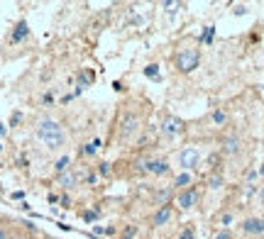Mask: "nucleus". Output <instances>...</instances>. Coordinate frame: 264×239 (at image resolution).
I'll use <instances>...</instances> for the list:
<instances>
[{
	"label": "nucleus",
	"mask_w": 264,
	"mask_h": 239,
	"mask_svg": "<svg viewBox=\"0 0 264 239\" xmlns=\"http://www.w3.org/2000/svg\"><path fill=\"white\" fill-rule=\"evenodd\" d=\"M145 134V112L140 110L135 103H125L117 110V120H115L113 139L117 149L135 147Z\"/></svg>",
	"instance_id": "nucleus-1"
},
{
	"label": "nucleus",
	"mask_w": 264,
	"mask_h": 239,
	"mask_svg": "<svg viewBox=\"0 0 264 239\" xmlns=\"http://www.w3.org/2000/svg\"><path fill=\"white\" fill-rule=\"evenodd\" d=\"M32 134L42 147L52 154H64L69 147V132L64 122L54 117L52 112H39L32 122Z\"/></svg>",
	"instance_id": "nucleus-2"
},
{
	"label": "nucleus",
	"mask_w": 264,
	"mask_h": 239,
	"mask_svg": "<svg viewBox=\"0 0 264 239\" xmlns=\"http://www.w3.org/2000/svg\"><path fill=\"white\" fill-rule=\"evenodd\" d=\"M174 66L179 74H193L201 66V42L198 39H184L174 52Z\"/></svg>",
	"instance_id": "nucleus-3"
},
{
	"label": "nucleus",
	"mask_w": 264,
	"mask_h": 239,
	"mask_svg": "<svg viewBox=\"0 0 264 239\" xmlns=\"http://www.w3.org/2000/svg\"><path fill=\"white\" fill-rule=\"evenodd\" d=\"M186 129H189V125H186L181 117L171 115V112H164L162 120H159V125H157V132H159L162 139L169 142V144H174L176 139H181V137L186 134Z\"/></svg>",
	"instance_id": "nucleus-4"
},
{
	"label": "nucleus",
	"mask_w": 264,
	"mask_h": 239,
	"mask_svg": "<svg viewBox=\"0 0 264 239\" xmlns=\"http://www.w3.org/2000/svg\"><path fill=\"white\" fill-rule=\"evenodd\" d=\"M135 173L152 176V178H164L171 173V161L164 156H145L135 164Z\"/></svg>",
	"instance_id": "nucleus-5"
},
{
	"label": "nucleus",
	"mask_w": 264,
	"mask_h": 239,
	"mask_svg": "<svg viewBox=\"0 0 264 239\" xmlns=\"http://www.w3.org/2000/svg\"><path fill=\"white\" fill-rule=\"evenodd\" d=\"M203 161V154H201V149L198 147H181L176 151V156H174V164L179 171H189L193 173L198 166Z\"/></svg>",
	"instance_id": "nucleus-6"
},
{
	"label": "nucleus",
	"mask_w": 264,
	"mask_h": 239,
	"mask_svg": "<svg viewBox=\"0 0 264 239\" xmlns=\"http://www.w3.org/2000/svg\"><path fill=\"white\" fill-rule=\"evenodd\" d=\"M174 215H176V210H174V205H171V202L154 207V212L150 215L152 229H164V227H169L171 222H174Z\"/></svg>",
	"instance_id": "nucleus-7"
},
{
	"label": "nucleus",
	"mask_w": 264,
	"mask_h": 239,
	"mask_svg": "<svg viewBox=\"0 0 264 239\" xmlns=\"http://www.w3.org/2000/svg\"><path fill=\"white\" fill-rule=\"evenodd\" d=\"M174 202H176V207H179V210H184V212L196 210V205H198V188H196V183L191 185V188L179 190V193L174 195Z\"/></svg>",
	"instance_id": "nucleus-8"
},
{
	"label": "nucleus",
	"mask_w": 264,
	"mask_h": 239,
	"mask_svg": "<svg viewBox=\"0 0 264 239\" xmlns=\"http://www.w3.org/2000/svg\"><path fill=\"white\" fill-rule=\"evenodd\" d=\"M30 35H32V30H30L27 20L22 18V20H18V22L13 25V32H10L8 42H10V44H22L25 39H30Z\"/></svg>",
	"instance_id": "nucleus-9"
},
{
	"label": "nucleus",
	"mask_w": 264,
	"mask_h": 239,
	"mask_svg": "<svg viewBox=\"0 0 264 239\" xmlns=\"http://www.w3.org/2000/svg\"><path fill=\"white\" fill-rule=\"evenodd\" d=\"M240 229H242V234H247V237H262L264 217H247V220H242Z\"/></svg>",
	"instance_id": "nucleus-10"
},
{
	"label": "nucleus",
	"mask_w": 264,
	"mask_h": 239,
	"mask_svg": "<svg viewBox=\"0 0 264 239\" xmlns=\"http://www.w3.org/2000/svg\"><path fill=\"white\" fill-rule=\"evenodd\" d=\"M240 151H242V139L237 134H227L223 139V154L225 156H237Z\"/></svg>",
	"instance_id": "nucleus-11"
},
{
	"label": "nucleus",
	"mask_w": 264,
	"mask_h": 239,
	"mask_svg": "<svg viewBox=\"0 0 264 239\" xmlns=\"http://www.w3.org/2000/svg\"><path fill=\"white\" fill-rule=\"evenodd\" d=\"M171 188L179 193V190H184V188H191L193 185V173H189V171H179L174 178H171Z\"/></svg>",
	"instance_id": "nucleus-12"
},
{
	"label": "nucleus",
	"mask_w": 264,
	"mask_h": 239,
	"mask_svg": "<svg viewBox=\"0 0 264 239\" xmlns=\"http://www.w3.org/2000/svg\"><path fill=\"white\" fill-rule=\"evenodd\" d=\"M57 183L64 188V190H74L76 185H78V173H76L74 168H69L66 173H61V176H57Z\"/></svg>",
	"instance_id": "nucleus-13"
},
{
	"label": "nucleus",
	"mask_w": 264,
	"mask_h": 239,
	"mask_svg": "<svg viewBox=\"0 0 264 239\" xmlns=\"http://www.w3.org/2000/svg\"><path fill=\"white\" fill-rule=\"evenodd\" d=\"M71 161H74V159H71V154H66V151H64L57 161H54V173H57V176L66 173V171L71 168Z\"/></svg>",
	"instance_id": "nucleus-14"
},
{
	"label": "nucleus",
	"mask_w": 264,
	"mask_h": 239,
	"mask_svg": "<svg viewBox=\"0 0 264 239\" xmlns=\"http://www.w3.org/2000/svg\"><path fill=\"white\" fill-rule=\"evenodd\" d=\"M100 147H103V139H100V137H93L91 142H86V144H83L81 156H95V154L100 151Z\"/></svg>",
	"instance_id": "nucleus-15"
},
{
	"label": "nucleus",
	"mask_w": 264,
	"mask_h": 239,
	"mask_svg": "<svg viewBox=\"0 0 264 239\" xmlns=\"http://www.w3.org/2000/svg\"><path fill=\"white\" fill-rule=\"evenodd\" d=\"M210 122H213L215 127H225L227 125V110L225 108H215V110L210 112Z\"/></svg>",
	"instance_id": "nucleus-16"
},
{
	"label": "nucleus",
	"mask_w": 264,
	"mask_h": 239,
	"mask_svg": "<svg viewBox=\"0 0 264 239\" xmlns=\"http://www.w3.org/2000/svg\"><path fill=\"white\" fill-rule=\"evenodd\" d=\"M223 183H225V178H223V173H220V171H213V173L208 176V181H206V185L210 188V190H220Z\"/></svg>",
	"instance_id": "nucleus-17"
},
{
	"label": "nucleus",
	"mask_w": 264,
	"mask_h": 239,
	"mask_svg": "<svg viewBox=\"0 0 264 239\" xmlns=\"http://www.w3.org/2000/svg\"><path fill=\"white\" fill-rule=\"evenodd\" d=\"M20 224H22V222H20ZM32 234H37V232H30V229H25V224H22V227H15V229H13L10 239H35Z\"/></svg>",
	"instance_id": "nucleus-18"
},
{
	"label": "nucleus",
	"mask_w": 264,
	"mask_h": 239,
	"mask_svg": "<svg viewBox=\"0 0 264 239\" xmlns=\"http://www.w3.org/2000/svg\"><path fill=\"white\" fill-rule=\"evenodd\" d=\"M232 222H235V215L225 210V212H220V217H218V227H220V229H230Z\"/></svg>",
	"instance_id": "nucleus-19"
},
{
	"label": "nucleus",
	"mask_w": 264,
	"mask_h": 239,
	"mask_svg": "<svg viewBox=\"0 0 264 239\" xmlns=\"http://www.w3.org/2000/svg\"><path fill=\"white\" fill-rule=\"evenodd\" d=\"M213 39H215V27L213 25H208V27H203V35H201V44H213Z\"/></svg>",
	"instance_id": "nucleus-20"
},
{
	"label": "nucleus",
	"mask_w": 264,
	"mask_h": 239,
	"mask_svg": "<svg viewBox=\"0 0 264 239\" xmlns=\"http://www.w3.org/2000/svg\"><path fill=\"white\" fill-rule=\"evenodd\" d=\"M142 74L147 76L150 81H162V74H159V64H150V66H147Z\"/></svg>",
	"instance_id": "nucleus-21"
},
{
	"label": "nucleus",
	"mask_w": 264,
	"mask_h": 239,
	"mask_svg": "<svg viewBox=\"0 0 264 239\" xmlns=\"http://www.w3.org/2000/svg\"><path fill=\"white\" fill-rule=\"evenodd\" d=\"M18 224H8V222H0V239H10L13 234V229H15Z\"/></svg>",
	"instance_id": "nucleus-22"
},
{
	"label": "nucleus",
	"mask_w": 264,
	"mask_h": 239,
	"mask_svg": "<svg viewBox=\"0 0 264 239\" xmlns=\"http://www.w3.org/2000/svg\"><path fill=\"white\" fill-rule=\"evenodd\" d=\"M176 239H196V229L186 224V227H181V232H179V237Z\"/></svg>",
	"instance_id": "nucleus-23"
},
{
	"label": "nucleus",
	"mask_w": 264,
	"mask_h": 239,
	"mask_svg": "<svg viewBox=\"0 0 264 239\" xmlns=\"http://www.w3.org/2000/svg\"><path fill=\"white\" fill-rule=\"evenodd\" d=\"M95 173H98V176H103V178H108V176H110V164H105V161H103V164H98Z\"/></svg>",
	"instance_id": "nucleus-24"
},
{
	"label": "nucleus",
	"mask_w": 264,
	"mask_h": 239,
	"mask_svg": "<svg viewBox=\"0 0 264 239\" xmlns=\"http://www.w3.org/2000/svg\"><path fill=\"white\" fill-rule=\"evenodd\" d=\"M98 215H100V210H86V212H83V220H86V222H95V220H98Z\"/></svg>",
	"instance_id": "nucleus-25"
},
{
	"label": "nucleus",
	"mask_w": 264,
	"mask_h": 239,
	"mask_svg": "<svg viewBox=\"0 0 264 239\" xmlns=\"http://www.w3.org/2000/svg\"><path fill=\"white\" fill-rule=\"evenodd\" d=\"M206 161L210 164V168L215 171V168H218V161H220V154H210V156H208Z\"/></svg>",
	"instance_id": "nucleus-26"
},
{
	"label": "nucleus",
	"mask_w": 264,
	"mask_h": 239,
	"mask_svg": "<svg viewBox=\"0 0 264 239\" xmlns=\"http://www.w3.org/2000/svg\"><path fill=\"white\" fill-rule=\"evenodd\" d=\"M135 234H137V224H127V227H125V237L135 239Z\"/></svg>",
	"instance_id": "nucleus-27"
},
{
	"label": "nucleus",
	"mask_w": 264,
	"mask_h": 239,
	"mask_svg": "<svg viewBox=\"0 0 264 239\" xmlns=\"http://www.w3.org/2000/svg\"><path fill=\"white\" fill-rule=\"evenodd\" d=\"M20 120H22V112H13V117H10V127H18L20 125Z\"/></svg>",
	"instance_id": "nucleus-28"
},
{
	"label": "nucleus",
	"mask_w": 264,
	"mask_h": 239,
	"mask_svg": "<svg viewBox=\"0 0 264 239\" xmlns=\"http://www.w3.org/2000/svg\"><path fill=\"white\" fill-rule=\"evenodd\" d=\"M215 239H232V234H230V229H220V232L215 234Z\"/></svg>",
	"instance_id": "nucleus-29"
},
{
	"label": "nucleus",
	"mask_w": 264,
	"mask_h": 239,
	"mask_svg": "<svg viewBox=\"0 0 264 239\" xmlns=\"http://www.w3.org/2000/svg\"><path fill=\"white\" fill-rule=\"evenodd\" d=\"M245 13H247L245 5H237V8H235V15H245Z\"/></svg>",
	"instance_id": "nucleus-30"
},
{
	"label": "nucleus",
	"mask_w": 264,
	"mask_h": 239,
	"mask_svg": "<svg viewBox=\"0 0 264 239\" xmlns=\"http://www.w3.org/2000/svg\"><path fill=\"white\" fill-rule=\"evenodd\" d=\"M257 176H259V173H257V171H247V181H254V178H257Z\"/></svg>",
	"instance_id": "nucleus-31"
},
{
	"label": "nucleus",
	"mask_w": 264,
	"mask_h": 239,
	"mask_svg": "<svg viewBox=\"0 0 264 239\" xmlns=\"http://www.w3.org/2000/svg\"><path fill=\"white\" fill-rule=\"evenodd\" d=\"M69 202H71V200H69V195H61V205H64V207H71Z\"/></svg>",
	"instance_id": "nucleus-32"
},
{
	"label": "nucleus",
	"mask_w": 264,
	"mask_h": 239,
	"mask_svg": "<svg viewBox=\"0 0 264 239\" xmlns=\"http://www.w3.org/2000/svg\"><path fill=\"white\" fill-rule=\"evenodd\" d=\"M49 202H52V205H54V202H59V195H57V193H49Z\"/></svg>",
	"instance_id": "nucleus-33"
},
{
	"label": "nucleus",
	"mask_w": 264,
	"mask_h": 239,
	"mask_svg": "<svg viewBox=\"0 0 264 239\" xmlns=\"http://www.w3.org/2000/svg\"><path fill=\"white\" fill-rule=\"evenodd\" d=\"M5 134H8V129H5V125L0 122V137H5Z\"/></svg>",
	"instance_id": "nucleus-34"
},
{
	"label": "nucleus",
	"mask_w": 264,
	"mask_h": 239,
	"mask_svg": "<svg viewBox=\"0 0 264 239\" xmlns=\"http://www.w3.org/2000/svg\"><path fill=\"white\" fill-rule=\"evenodd\" d=\"M257 173H259V176H262V178H264V164L259 166V171H257Z\"/></svg>",
	"instance_id": "nucleus-35"
},
{
	"label": "nucleus",
	"mask_w": 264,
	"mask_h": 239,
	"mask_svg": "<svg viewBox=\"0 0 264 239\" xmlns=\"http://www.w3.org/2000/svg\"><path fill=\"white\" fill-rule=\"evenodd\" d=\"M0 151H3V144H0Z\"/></svg>",
	"instance_id": "nucleus-36"
}]
</instances>
